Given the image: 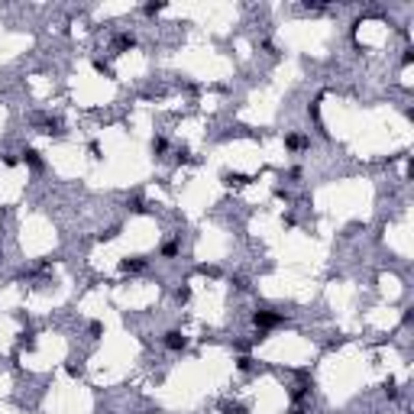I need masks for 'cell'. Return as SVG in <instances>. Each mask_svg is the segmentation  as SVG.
Wrapping results in <instances>:
<instances>
[{"mask_svg":"<svg viewBox=\"0 0 414 414\" xmlns=\"http://www.w3.org/2000/svg\"><path fill=\"white\" fill-rule=\"evenodd\" d=\"M185 333H178V330H168V333H165V346H168V350H185Z\"/></svg>","mask_w":414,"mask_h":414,"instance_id":"cell-1","label":"cell"},{"mask_svg":"<svg viewBox=\"0 0 414 414\" xmlns=\"http://www.w3.org/2000/svg\"><path fill=\"white\" fill-rule=\"evenodd\" d=\"M256 324H262V327H272V324H278V317H275V314H256Z\"/></svg>","mask_w":414,"mask_h":414,"instance_id":"cell-2","label":"cell"},{"mask_svg":"<svg viewBox=\"0 0 414 414\" xmlns=\"http://www.w3.org/2000/svg\"><path fill=\"white\" fill-rule=\"evenodd\" d=\"M162 252H165V256H175V252H178V246H175V243H165Z\"/></svg>","mask_w":414,"mask_h":414,"instance_id":"cell-3","label":"cell"}]
</instances>
